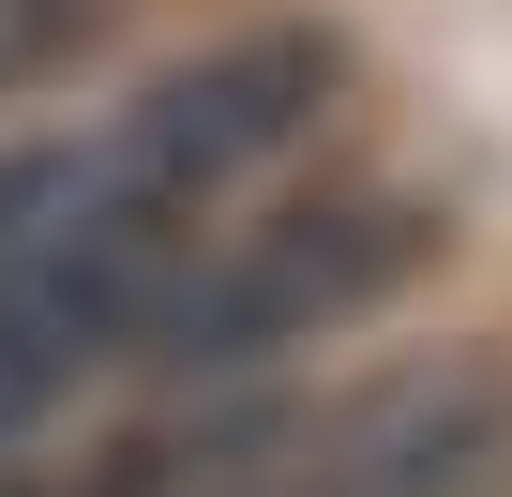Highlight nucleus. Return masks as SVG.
Returning a JSON list of instances; mask_svg holds the SVG:
<instances>
[{
    "label": "nucleus",
    "mask_w": 512,
    "mask_h": 497,
    "mask_svg": "<svg viewBox=\"0 0 512 497\" xmlns=\"http://www.w3.org/2000/svg\"><path fill=\"white\" fill-rule=\"evenodd\" d=\"M332 76H347L332 31H226V46H196L181 76H151L136 106H106V121L76 136V211L196 241V211H211L226 181H256L272 151L317 136Z\"/></svg>",
    "instance_id": "7ed1b4c3"
},
{
    "label": "nucleus",
    "mask_w": 512,
    "mask_h": 497,
    "mask_svg": "<svg viewBox=\"0 0 512 497\" xmlns=\"http://www.w3.org/2000/svg\"><path fill=\"white\" fill-rule=\"evenodd\" d=\"M437 241H452V211L407 196V181L287 196V211H256V226L196 241V257L166 272L136 362H166V377H241V362H272V347H317V332L377 317L392 287H422V272H437Z\"/></svg>",
    "instance_id": "f257e3e1"
},
{
    "label": "nucleus",
    "mask_w": 512,
    "mask_h": 497,
    "mask_svg": "<svg viewBox=\"0 0 512 497\" xmlns=\"http://www.w3.org/2000/svg\"><path fill=\"white\" fill-rule=\"evenodd\" d=\"M497 452H512V362L422 347L302 407H211L181 497H467Z\"/></svg>",
    "instance_id": "f03ea898"
},
{
    "label": "nucleus",
    "mask_w": 512,
    "mask_h": 497,
    "mask_svg": "<svg viewBox=\"0 0 512 497\" xmlns=\"http://www.w3.org/2000/svg\"><path fill=\"white\" fill-rule=\"evenodd\" d=\"M121 16V0H0V91H31V76H61L91 31Z\"/></svg>",
    "instance_id": "20e7f679"
},
{
    "label": "nucleus",
    "mask_w": 512,
    "mask_h": 497,
    "mask_svg": "<svg viewBox=\"0 0 512 497\" xmlns=\"http://www.w3.org/2000/svg\"><path fill=\"white\" fill-rule=\"evenodd\" d=\"M16 241H31V151H0V272H16Z\"/></svg>",
    "instance_id": "39448f33"
}]
</instances>
